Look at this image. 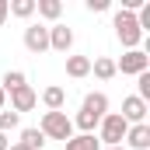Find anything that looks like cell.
<instances>
[{
	"label": "cell",
	"instance_id": "30bf717a",
	"mask_svg": "<svg viewBox=\"0 0 150 150\" xmlns=\"http://www.w3.org/2000/svg\"><path fill=\"white\" fill-rule=\"evenodd\" d=\"M70 45H74V32H70L67 25H49V49L70 52Z\"/></svg>",
	"mask_w": 150,
	"mask_h": 150
},
{
	"label": "cell",
	"instance_id": "3957f363",
	"mask_svg": "<svg viewBox=\"0 0 150 150\" xmlns=\"http://www.w3.org/2000/svg\"><path fill=\"white\" fill-rule=\"evenodd\" d=\"M126 129H129V122H126L119 112H108L101 122H98V143H105V147H122Z\"/></svg>",
	"mask_w": 150,
	"mask_h": 150
},
{
	"label": "cell",
	"instance_id": "ffe728a7",
	"mask_svg": "<svg viewBox=\"0 0 150 150\" xmlns=\"http://www.w3.org/2000/svg\"><path fill=\"white\" fill-rule=\"evenodd\" d=\"M108 7H112V0H87V11H94V14H101Z\"/></svg>",
	"mask_w": 150,
	"mask_h": 150
},
{
	"label": "cell",
	"instance_id": "7a4b0ae2",
	"mask_svg": "<svg viewBox=\"0 0 150 150\" xmlns=\"http://www.w3.org/2000/svg\"><path fill=\"white\" fill-rule=\"evenodd\" d=\"M38 133L45 136V140H70L74 136V122H70V115L67 112H45L42 115V122H38Z\"/></svg>",
	"mask_w": 150,
	"mask_h": 150
},
{
	"label": "cell",
	"instance_id": "5b68a950",
	"mask_svg": "<svg viewBox=\"0 0 150 150\" xmlns=\"http://www.w3.org/2000/svg\"><path fill=\"white\" fill-rule=\"evenodd\" d=\"M150 70V56L143 49H126L122 59H115V74H129V77H140Z\"/></svg>",
	"mask_w": 150,
	"mask_h": 150
},
{
	"label": "cell",
	"instance_id": "7c38bea8",
	"mask_svg": "<svg viewBox=\"0 0 150 150\" xmlns=\"http://www.w3.org/2000/svg\"><path fill=\"white\" fill-rule=\"evenodd\" d=\"M87 74H91V56H67V77L80 80Z\"/></svg>",
	"mask_w": 150,
	"mask_h": 150
},
{
	"label": "cell",
	"instance_id": "d4e9b609",
	"mask_svg": "<svg viewBox=\"0 0 150 150\" xmlns=\"http://www.w3.org/2000/svg\"><path fill=\"white\" fill-rule=\"evenodd\" d=\"M105 150H126V147H105Z\"/></svg>",
	"mask_w": 150,
	"mask_h": 150
},
{
	"label": "cell",
	"instance_id": "44dd1931",
	"mask_svg": "<svg viewBox=\"0 0 150 150\" xmlns=\"http://www.w3.org/2000/svg\"><path fill=\"white\" fill-rule=\"evenodd\" d=\"M7 18H11V14H7V0H0V25H4Z\"/></svg>",
	"mask_w": 150,
	"mask_h": 150
},
{
	"label": "cell",
	"instance_id": "9a60e30c",
	"mask_svg": "<svg viewBox=\"0 0 150 150\" xmlns=\"http://www.w3.org/2000/svg\"><path fill=\"white\" fill-rule=\"evenodd\" d=\"M35 11L45 21H56V18L63 14V4H59V0H35Z\"/></svg>",
	"mask_w": 150,
	"mask_h": 150
},
{
	"label": "cell",
	"instance_id": "e0dca14e",
	"mask_svg": "<svg viewBox=\"0 0 150 150\" xmlns=\"http://www.w3.org/2000/svg\"><path fill=\"white\" fill-rule=\"evenodd\" d=\"M28 80H25V74L21 70H7L4 74V80H0V87H4V94H11V91H18V87H25Z\"/></svg>",
	"mask_w": 150,
	"mask_h": 150
},
{
	"label": "cell",
	"instance_id": "ac0fdd59",
	"mask_svg": "<svg viewBox=\"0 0 150 150\" xmlns=\"http://www.w3.org/2000/svg\"><path fill=\"white\" fill-rule=\"evenodd\" d=\"M18 143H25L28 150H42V143H45V136L38 133V129H21V140Z\"/></svg>",
	"mask_w": 150,
	"mask_h": 150
},
{
	"label": "cell",
	"instance_id": "5bb4252c",
	"mask_svg": "<svg viewBox=\"0 0 150 150\" xmlns=\"http://www.w3.org/2000/svg\"><path fill=\"white\" fill-rule=\"evenodd\" d=\"M67 150H101V143H98L94 133H80V136H70L67 140Z\"/></svg>",
	"mask_w": 150,
	"mask_h": 150
},
{
	"label": "cell",
	"instance_id": "cb8c5ba5",
	"mask_svg": "<svg viewBox=\"0 0 150 150\" xmlns=\"http://www.w3.org/2000/svg\"><path fill=\"white\" fill-rule=\"evenodd\" d=\"M7 150H28V147H25V143H11Z\"/></svg>",
	"mask_w": 150,
	"mask_h": 150
},
{
	"label": "cell",
	"instance_id": "277c9868",
	"mask_svg": "<svg viewBox=\"0 0 150 150\" xmlns=\"http://www.w3.org/2000/svg\"><path fill=\"white\" fill-rule=\"evenodd\" d=\"M112 25H115V35H119V42H122L126 49H140L143 32H140V25H136V14H129V11H119Z\"/></svg>",
	"mask_w": 150,
	"mask_h": 150
},
{
	"label": "cell",
	"instance_id": "8992f818",
	"mask_svg": "<svg viewBox=\"0 0 150 150\" xmlns=\"http://www.w3.org/2000/svg\"><path fill=\"white\" fill-rule=\"evenodd\" d=\"M38 105V91L32 87V84H25V87H18V91H11V112H32Z\"/></svg>",
	"mask_w": 150,
	"mask_h": 150
},
{
	"label": "cell",
	"instance_id": "8fae6325",
	"mask_svg": "<svg viewBox=\"0 0 150 150\" xmlns=\"http://www.w3.org/2000/svg\"><path fill=\"white\" fill-rule=\"evenodd\" d=\"M42 105H45L49 112H63V105H67V91H63L59 84H49V87L42 91Z\"/></svg>",
	"mask_w": 150,
	"mask_h": 150
},
{
	"label": "cell",
	"instance_id": "2e32d148",
	"mask_svg": "<svg viewBox=\"0 0 150 150\" xmlns=\"http://www.w3.org/2000/svg\"><path fill=\"white\" fill-rule=\"evenodd\" d=\"M7 14H14V18H32V14H35V0H7Z\"/></svg>",
	"mask_w": 150,
	"mask_h": 150
},
{
	"label": "cell",
	"instance_id": "603a6c76",
	"mask_svg": "<svg viewBox=\"0 0 150 150\" xmlns=\"http://www.w3.org/2000/svg\"><path fill=\"white\" fill-rule=\"evenodd\" d=\"M4 105H7V94H4V87H0V112H4Z\"/></svg>",
	"mask_w": 150,
	"mask_h": 150
},
{
	"label": "cell",
	"instance_id": "52a82bcc",
	"mask_svg": "<svg viewBox=\"0 0 150 150\" xmlns=\"http://www.w3.org/2000/svg\"><path fill=\"white\" fill-rule=\"evenodd\" d=\"M147 101H140V98H136V94H129V98H122V119H126V122H129V126H140V122H147Z\"/></svg>",
	"mask_w": 150,
	"mask_h": 150
},
{
	"label": "cell",
	"instance_id": "ba28073f",
	"mask_svg": "<svg viewBox=\"0 0 150 150\" xmlns=\"http://www.w3.org/2000/svg\"><path fill=\"white\" fill-rule=\"evenodd\" d=\"M25 49H28V52H45V49H49V28H45V25H28V28H25Z\"/></svg>",
	"mask_w": 150,
	"mask_h": 150
},
{
	"label": "cell",
	"instance_id": "9c48e42d",
	"mask_svg": "<svg viewBox=\"0 0 150 150\" xmlns=\"http://www.w3.org/2000/svg\"><path fill=\"white\" fill-rule=\"evenodd\" d=\"M122 147H126V150H150V126H147V122L129 126V129H126Z\"/></svg>",
	"mask_w": 150,
	"mask_h": 150
},
{
	"label": "cell",
	"instance_id": "4fadbf2b",
	"mask_svg": "<svg viewBox=\"0 0 150 150\" xmlns=\"http://www.w3.org/2000/svg\"><path fill=\"white\" fill-rule=\"evenodd\" d=\"M91 74L98 77V80H112V77H115V59H108V56L91 59Z\"/></svg>",
	"mask_w": 150,
	"mask_h": 150
},
{
	"label": "cell",
	"instance_id": "d6986e66",
	"mask_svg": "<svg viewBox=\"0 0 150 150\" xmlns=\"http://www.w3.org/2000/svg\"><path fill=\"white\" fill-rule=\"evenodd\" d=\"M18 119H21L18 112H7V108H4V112H0V133H11V129H18Z\"/></svg>",
	"mask_w": 150,
	"mask_h": 150
},
{
	"label": "cell",
	"instance_id": "6da1fadb",
	"mask_svg": "<svg viewBox=\"0 0 150 150\" xmlns=\"http://www.w3.org/2000/svg\"><path fill=\"white\" fill-rule=\"evenodd\" d=\"M105 115H108V94H101V91H91V94L84 98L80 112H77L70 122H74V129H80V133H94V126H98Z\"/></svg>",
	"mask_w": 150,
	"mask_h": 150
},
{
	"label": "cell",
	"instance_id": "7402d4cb",
	"mask_svg": "<svg viewBox=\"0 0 150 150\" xmlns=\"http://www.w3.org/2000/svg\"><path fill=\"white\" fill-rule=\"evenodd\" d=\"M11 147V140H7V133H0V150H7Z\"/></svg>",
	"mask_w": 150,
	"mask_h": 150
}]
</instances>
